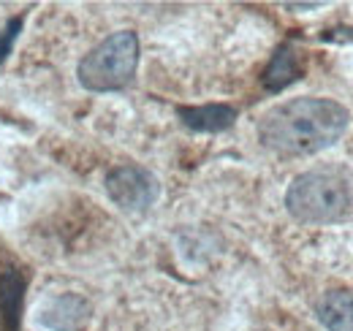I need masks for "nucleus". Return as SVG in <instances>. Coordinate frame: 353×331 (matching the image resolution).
<instances>
[{"label":"nucleus","instance_id":"8","mask_svg":"<svg viewBox=\"0 0 353 331\" xmlns=\"http://www.w3.org/2000/svg\"><path fill=\"white\" fill-rule=\"evenodd\" d=\"M302 74V63H299V52L291 43H283L274 54L272 63L266 66L264 71V87L269 92H280L288 84H294Z\"/></svg>","mask_w":353,"mask_h":331},{"label":"nucleus","instance_id":"1","mask_svg":"<svg viewBox=\"0 0 353 331\" xmlns=\"http://www.w3.org/2000/svg\"><path fill=\"white\" fill-rule=\"evenodd\" d=\"M348 120V109L337 101L294 98L269 109L259 120V139L277 155L302 158L332 147L345 133Z\"/></svg>","mask_w":353,"mask_h":331},{"label":"nucleus","instance_id":"9","mask_svg":"<svg viewBox=\"0 0 353 331\" xmlns=\"http://www.w3.org/2000/svg\"><path fill=\"white\" fill-rule=\"evenodd\" d=\"M22 290H25V283L14 269H8L0 277V315H3L6 331L17 329L19 307H22Z\"/></svg>","mask_w":353,"mask_h":331},{"label":"nucleus","instance_id":"2","mask_svg":"<svg viewBox=\"0 0 353 331\" xmlns=\"http://www.w3.org/2000/svg\"><path fill=\"white\" fill-rule=\"evenodd\" d=\"M285 207L294 220L307 225L340 223L351 214L353 207L351 182L340 168L305 171L291 182L285 193Z\"/></svg>","mask_w":353,"mask_h":331},{"label":"nucleus","instance_id":"6","mask_svg":"<svg viewBox=\"0 0 353 331\" xmlns=\"http://www.w3.org/2000/svg\"><path fill=\"white\" fill-rule=\"evenodd\" d=\"M176 114H179L185 128H190L196 133H221L225 128H231L236 120V109H231L225 103L182 106V109H176Z\"/></svg>","mask_w":353,"mask_h":331},{"label":"nucleus","instance_id":"5","mask_svg":"<svg viewBox=\"0 0 353 331\" xmlns=\"http://www.w3.org/2000/svg\"><path fill=\"white\" fill-rule=\"evenodd\" d=\"M90 315V304L77 293H63L41 310V323L54 331H77Z\"/></svg>","mask_w":353,"mask_h":331},{"label":"nucleus","instance_id":"10","mask_svg":"<svg viewBox=\"0 0 353 331\" xmlns=\"http://www.w3.org/2000/svg\"><path fill=\"white\" fill-rule=\"evenodd\" d=\"M19 28H22V19H14V22H8V28L3 30V36H0V60L8 54V49H11V43L17 39Z\"/></svg>","mask_w":353,"mask_h":331},{"label":"nucleus","instance_id":"4","mask_svg":"<svg viewBox=\"0 0 353 331\" xmlns=\"http://www.w3.org/2000/svg\"><path fill=\"white\" fill-rule=\"evenodd\" d=\"M106 193L125 212H144L158 201L161 185H158V177L152 171L128 163L117 166L106 174Z\"/></svg>","mask_w":353,"mask_h":331},{"label":"nucleus","instance_id":"3","mask_svg":"<svg viewBox=\"0 0 353 331\" xmlns=\"http://www.w3.org/2000/svg\"><path fill=\"white\" fill-rule=\"evenodd\" d=\"M139 66V39L133 30L112 33L79 63V82L90 92H112L133 79Z\"/></svg>","mask_w":353,"mask_h":331},{"label":"nucleus","instance_id":"7","mask_svg":"<svg viewBox=\"0 0 353 331\" xmlns=\"http://www.w3.org/2000/svg\"><path fill=\"white\" fill-rule=\"evenodd\" d=\"M315 315L329 331H353V290H326L315 301Z\"/></svg>","mask_w":353,"mask_h":331}]
</instances>
